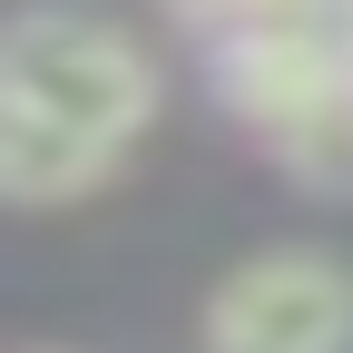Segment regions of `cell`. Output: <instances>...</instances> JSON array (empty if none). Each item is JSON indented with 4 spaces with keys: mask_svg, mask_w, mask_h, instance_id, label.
Listing matches in <instances>:
<instances>
[{
    "mask_svg": "<svg viewBox=\"0 0 353 353\" xmlns=\"http://www.w3.org/2000/svg\"><path fill=\"white\" fill-rule=\"evenodd\" d=\"M343 39H353V10H343Z\"/></svg>",
    "mask_w": 353,
    "mask_h": 353,
    "instance_id": "4",
    "label": "cell"
},
{
    "mask_svg": "<svg viewBox=\"0 0 353 353\" xmlns=\"http://www.w3.org/2000/svg\"><path fill=\"white\" fill-rule=\"evenodd\" d=\"M176 30H187V50L206 69V99L294 187L353 196V39H343V10L226 0V10H187Z\"/></svg>",
    "mask_w": 353,
    "mask_h": 353,
    "instance_id": "2",
    "label": "cell"
},
{
    "mask_svg": "<svg viewBox=\"0 0 353 353\" xmlns=\"http://www.w3.org/2000/svg\"><path fill=\"white\" fill-rule=\"evenodd\" d=\"M157 118V59L108 10L39 0L0 30V187L10 206H69L108 187Z\"/></svg>",
    "mask_w": 353,
    "mask_h": 353,
    "instance_id": "1",
    "label": "cell"
},
{
    "mask_svg": "<svg viewBox=\"0 0 353 353\" xmlns=\"http://www.w3.org/2000/svg\"><path fill=\"white\" fill-rule=\"evenodd\" d=\"M196 353H353V265L324 245H255L196 304Z\"/></svg>",
    "mask_w": 353,
    "mask_h": 353,
    "instance_id": "3",
    "label": "cell"
}]
</instances>
